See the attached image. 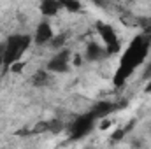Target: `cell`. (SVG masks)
Here are the masks:
<instances>
[{"label":"cell","mask_w":151,"mask_h":149,"mask_svg":"<svg viewBox=\"0 0 151 149\" xmlns=\"http://www.w3.org/2000/svg\"><path fill=\"white\" fill-rule=\"evenodd\" d=\"M49 81H51V77L47 74V70H37V72L34 74V77H32L34 86H47Z\"/></svg>","instance_id":"cell-10"},{"label":"cell","mask_w":151,"mask_h":149,"mask_svg":"<svg viewBox=\"0 0 151 149\" xmlns=\"http://www.w3.org/2000/svg\"><path fill=\"white\" fill-rule=\"evenodd\" d=\"M150 46L151 44L146 40L144 35H137V37L134 39V42L130 44V47L121 56L119 67L116 70V75H114V84L116 86H121L127 81V77L146 60L148 51H150Z\"/></svg>","instance_id":"cell-1"},{"label":"cell","mask_w":151,"mask_h":149,"mask_svg":"<svg viewBox=\"0 0 151 149\" xmlns=\"http://www.w3.org/2000/svg\"><path fill=\"white\" fill-rule=\"evenodd\" d=\"M34 40H35L37 46H44V44H47V42L53 40V28H51V25H49L47 21H42L37 27Z\"/></svg>","instance_id":"cell-6"},{"label":"cell","mask_w":151,"mask_h":149,"mask_svg":"<svg viewBox=\"0 0 151 149\" xmlns=\"http://www.w3.org/2000/svg\"><path fill=\"white\" fill-rule=\"evenodd\" d=\"M109 125H111V121H109V119H102L100 128H102V130H106V128H109Z\"/></svg>","instance_id":"cell-15"},{"label":"cell","mask_w":151,"mask_h":149,"mask_svg":"<svg viewBox=\"0 0 151 149\" xmlns=\"http://www.w3.org/2000/svg\"><path fill=\"white\" fill-rule=\"evenodd\" d=\"M62 9V2H53V0H44L40 4V12L44 16H55Z\"/></svg>","instance_id":"cell-9"},{"label":"cell","mask_w":151,"mask_h":149,"mask_svg":"<svg viewBox=\"0 0 151 149\" xmlns=\"http://www.w3.org/2000/svg\"><path fill=\"white\" fill-rule=\"evenodd\" d=\"M74 63L76 65H81V58H79V56H76L74 58Z\"/></svg>","instance_id":"cell-16"},{"label":"cell","mask_w":151,"mask_h":149,"mask_svg":"<svg viewBox=\"0 0 151 149\" xmlns=\"http://www.w3.org/2000/svg\"><path fill=\"white\" fill-rule=\"evenodd\" d=\"M146 91H151V77H150V84H148V88H146Z\"/></svg>","instance_id":"cell-17"},{"label":"cell","mask_w":151,"mask_h":149,"mask_svg":"<svg viewBox=\"0 0 151 149\" xmlns=\"http://www.w3.org/2000/svg\"><path fill=\"white\" fill-rule=\"evenodd\" d=\"M97 30H99L102 40H104V47H106L107 54H116V53H119L121 44H119V40H118V35H116V32L113 30V27H109V25L99 21V23H97Z\"/></svg>","instance_id":"cell-3"},{"label":"cell","mask_w":151,"mask_h":149,"mask_svg":"<svg viewBox=\"0 0 151 149\" xmlns=\"http://www.w3.org/2000/svg\"><path fill=\"white\" fill-rule=\"evenodd\" d=\"M106 54H107L106 47H102V46H100V44H97V42H90V44H88V47H86V58H88L90 62L102 60Z\"/></svg>","instance_id":"cell-8"},{"label":"cell","mask_w":151,"mask_h":149,"mask_svg":"<svg viewBox=\"0 0 151 149\" xmlns=\"http://www.w3.org/2000/svg\"><path fill=\"white\" fill-rule=\"evenodd\" d=\"M62 7H65L70 12H77L81 9V4L79 2H69V0H65V2H62Z\"/></svg>","instance_id":"cell-12"},{"label":"cell","mask_w":151,"mask_h":149,"mask_svg":"<svg viewBox=\"0 0 151 149\" xmlns=\"http://www.w3.org/2000/svg\"><path fill=\"white\" fill-rule=\"evenodd\" d=\"M93 123H95V117H93L91 112L79 116L70 126V137L72 139H81V137L88 135L91 132V128H93Z\"/></svg>","instance_id":"cell-4"},{"label":"cell","mask_w":151,"mask_h":149,"mask_svg":"<svg viewBox=\"0 0 151 149\" xmlns=\"http://www.w3.org/2000/svg\"><path fill=\"white\" fill-rule=\"evenodd\" d=\"M30 40L32 39L28 35H12V37L7 39L5 47H4V54H2L4 65H12L14 62H19L21 54L30 46Z\"/></svg>","instance_id":"cell-2"},{"label":"cell","mask_w":151,"mask_h":149,"mask_svg":"<svg viewBox=\"0 0 151 149\" xmlns=\"http://www.w3.org/2000/svg\"><path fill=\"white\" fill-rule=\"evenodd\" d=\"M63 128V123L60 119H55V121H49L47 123V132H53V133H58L60 130Z\"/></svg>","instance_id":"cell-11"},{"label":"cell","mask_w":151,"mask_h":149,"mask_svg":"<svg viewBox=\"0 0 151 149\" xmlns=\"http://www.w3.org/2000/svg\"><path fill=\"white\" fill-rule=\"evenodd\" d=\"M2 63H4V62H2V56H0V65H2Z\"/></svg>","instance_id":"cell-18"},{"label":"cell","mask_w":151,"mask_h":149,"mask_svg":"<svg viewBox=\"0 0 151 149\" xmlns=\"http://www.w3.org/2000/svg\"><path fill=\"white\" fill-rule=\"evenodd\" d=\"M9 69H11V72H16L18 74V72H21L25 69V63L23 62H14L12 65H9Z\"/></svg>","instance_id":"cell-13"},{"label":"cell","mask_w":151,"mask_h":149,"mask_svg":"<svg viewBox=\"0 0 151 149\" xmlns=\"http://www.w3.org/2000/svg\"><path fill=\"white\" fill-rule=\"evenodd\" d=\"M69 70V51L63 49L47 62V72H67Z\"/></svg>","instance_id":"cell-5"},{"label":"cell","mask_w":151,"mask_h":149,"mask_svg":"<svg viewBox=\"0 0 151 149\" xmlns=\"http://www.w3.org/2000/svg\"><path fill=\"white\" fill-rule=\"evenodd\" d=\"M63 42H65V35H60V37H53V47H60V46H63Z\"/></svg>","instance_id":"cell-14"},{"label":"cell","mask_w":151,"mask_h":149,"mask_svg":"<svg viewBox=\"0 0 151 149\" xmlns=\"http://www.w3.org/2000/svg\"><path fill=\"white\" fill-rule=\"evenodd\" d=\"M114 109H118V104H113V102H106V100H102V102H97L93 107H91V114H93V117L97 119V117H106L109 112H113Z\"/></svg>","instance_id":"cell-7"}]
</instances>
